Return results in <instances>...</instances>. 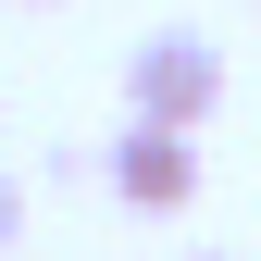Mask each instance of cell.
Segmentation results:
<instances>
[{
	"label": "cell",
	"instance_id": "6da1fadb",
	"mask_svg": "<svg viewBox=\"0 0 261 261\" xmlns=\"http://www.w3.org/2000/svg\"><path fill=\"white\" fill-rule=\"evenodd\" d=\"M224 100V50L199 38V25H162V38L124 50V124H174V137H199Z\"/></svg>",
	"mask_w": 261,
	"mask_h": 261
},
{
	"label": "cell",
	"instance_id": "7a4b0ae2",
	"mask_svg": "<svg viewBox=\"0 0 261 261\" xmlns=\"http://www.w3.org/2000/svg\"><path fill=\"white\" fill-rule=\"evenodd\" d=\"M100 174H112L124 212H187L199 199V149H187L174 124H124V137L100 149Z\"/></svg>",
	"mask_w": 261,
	"mask_h": 261
},
{
	"label": "cell",
	"instance_id": "3957f363",
	"mask_svg": "<svg viewBox=\"0 0 261 261\" xmlns=\"http://www.w3.org/2000/svg\"><path fill=\"white\" fill-rule=\"evenodd\" d=\"M13 237H25V187L0 174V249H13Z\"/></svg>",
	"mask_w": 261,
	"mask_h": 261
}]
</instances>
